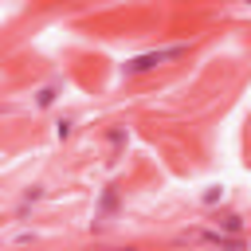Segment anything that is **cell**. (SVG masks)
Listing matches in <instances>:
<instances>
[{
	"label": "cell",
	"instance_id": "cell-1",
	"mask_svg": "<svg viewBox=\"0 0 251 251\" xmlns=\"http://www.w3.org/2000/svg\"><path fill=\"white\" fill-rule=\"evenodd\" d=\"M180 55H188V43H173V47H161V51H141V55H133V59L122 63V75L133 78V75H145V71H153L161 63H173Z\"/></svg>",
	"mask_w": 251,
	"mask_h": 251
},
{
	"label": "cell",
	"instance_id": "cell-2",
	"mask_svg": "<svg viewBox=\"0 0 251 251\" xmlns=\"http://www.w3.org/2000/svg\"><path fill=\"white\" fill-rule=\"evenodd\" d=\"M192 239H204V243H212L220 251H247L239 243V235H227V231H192Z\"/></svg>",
	"mask_w": 251,
	"mask_h": 251
},
{
	"label": "cell",
	"instance_id": "cell-3",
	"mask_svg": "<svg viewBox=\"0 0 251 251\" xmlns=\"http://www.w3.org/2000/svg\"><path fill=\"white\" fill-rule=\"evenodd\" d=\"M114 208H118V192H114V188H106V192H102V204H98V212H94V227H102V216H106V212H114Z\"/></svg>",
	"mask_w": 251,
	"mask_h": 251
},
{
	"label": "cell",
	"instance_id": "cell-4",
	"mask_svg": "<svg viewBox=\"0 0 251 251\" xmlns=\"http://www.w3.org/2000/svg\"><path fill=\"white\" fill-rule=\"evenodd\" d=\"M216 224H220V231H227V235H239V231H243V220H239L235 212H224Z\"/></svg>",
	"mask_w": 251,
	"mask_h": 251
},
{
	"label": "cell",
	"instance_id": "cell-5",
	"mask_svg": "<svg viewBox=\"0 0 251 251\" xmlns=\"http://www.w3.org/2000/svg\"><path fill=\"white\" fill-rule=\"evenodd\" d=\"M55 102V86H47V90H39V106H51Z\"/></svg>",
	"mask_w": 251,
	"mask_h": 251
},
{
	"label": "cell",
	"instance_id": "cell-6",
	"mask_svg": "<svg viewBox=\"0 0 251 251\" xmlns=\"http://www.w3.org/2000/svg\"><path fill=\"white\" fill-rule=\"evenodd\" d=\"M110 141H114V145H122V141H126V129H118V126H114V129H110Z\"/></svg>",
	"mask_w": 251,
	"mask_h": 251
},
{
	"label": "cell",
	"instance_id": "cell-7",
	"mask_svg": "<svg viewBox=\"0 0 251 251\" xmlns=\"http://www.w3.org/2000/svg\"><path fill=\"white\" fill-rule=\"evenodd\" d=\"M220 196H224V188H212V192H204V204H216Z\"/></svg>",
	"mask_w": 251,
	"mask_h": 251
},
{
	"label": "cell",
	"instance_id": "cell-8",
	"mask_svg": "<svg viewBox=\"0 0 251 251\" xmlns=\"http://www.w3.org/2000/svg\"><path fill=\"white\" fill-rule=\"evenodd\" d=\"M114 251H141V247H114Z\"/></svg>",
	"mask_w": 251,
	"mask_h": 251
}]
</instances>
